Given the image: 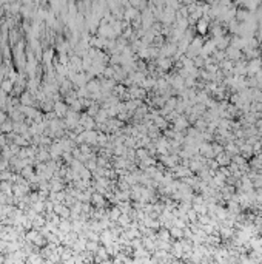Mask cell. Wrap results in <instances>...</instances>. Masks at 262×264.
<instances>
[{"label": "cell", "mask_w": 262, "mask_h": 264, "mask_svg": "<svg viewBox=\"0 0 262 264\" xmlns=\"http://www.w3.org/2000/svg\"><path fill=\"white\" fill-rule=\"evenodd\" d=\"M248 244H250L253 249H259V247L262 246V239H259V238H253V236H251V238L248 239Z\"/></svg>", "instance_id": "ba28073f"}, {"label": "cell", "mask_w": 262, "mask_h": 264, "mask_svg": "<svg viewBox=\"0 0 262 264\" xmlns=\"http://www.w3.org/2000/svg\"><path fill=\"white\" fill-rule=\"evenodd\" d=\"M0 188H2V190H3L5 193H11V188H12V187H11L9 184H6V182H3V184L0 185Z\"/></svg>", "instance_id": "e0dca14e"}, {"label": "cell", "mask_w": 262, "mask_h": 264, "mask_svg": "<svg viewBox=\"0 0 262 264\" xmlns=\"http://www.w3.org/2000/svg\"><path fill=\"white\" fill-rule=\"evenodd\" d=\"M159 65H160L162 70H168L170 65H171V62H170L168 59H160V60H159Z\"/></svg>", "instance_id": "5bb4252c"}, {"label": "cell", "mask_w": 262, "mask_h": 264, "mask_svg": "<svg viewBox=\"0 0 262 264\" xmlns=\"http://www.w3.org/2000/svg\"><path fill=\"white\" fill-rule=\"evenodd\" d=\"M170 236H171V233H170L168 230H162V232L159 233V239H160V241H168Z\"/></svg>", "instance_id": "9a60e30c"}, {"label": "cell", "mask_w": 262, "mask_h": 264, "mask_svg": "<svg viewBox=\"0 0 262 264\" xmlns=\"http://www.w3.org/2000/svg\"><path fill=\"white\" fill-rule=\"evenodd\" d=\"M216 161H218L219 165H227V164H230V153L222 151V153L216 155Z\"/></svg>", "instance_id": "3957f363"}, {"label": "cell", "mask_w": 262, "mask_h": 264, "mask_svg": "<svg viewBox=\"0 0 262 264\" xmlns=\"http://www.w3.org/2000/svg\"><path fill=\"white\" fill-rule=\"evenodd\" d=\"M71 79H73V82L77 84V85H85V82H87V76H85V74H74Z\"/></svg>", "instance_id": "5b68a950"}, {"label": "cell", "mask_w": 262, "mask_h": 264, "mask_svg": "<svg viewBox=\"0 0 262 264\" xmlns=\"http://www.w3.org/2000/svg\"><path fill=\"white\" fill-rule=\"evenodd\" d=\"M60 227H62L63 232H71V224L66 222V221H62V222H60Z\"/></svg>", "instance_id": "2e32d148"}, {"label": "cell", "mask_w": 262, "mask_h": 264, "mask_svg": "<svg viewBox=\"0 0 262 264\" xmlns=\"http://www.w3.org/2000/svg\"><path fill=\"white\" fill-rule=\"evenodd\" d=\"M20 102H22L23 105H31V104H33V99H31V96H29L28 93H25V94L20 97Z\"/></svg>", "instance_id": "8fae6325"}, {"label": "cell", "mask_w": 262, "mask_h": 264, "mask_svg": "<svg viewBox=\"0 0 262 264\" xmlns=\"http://www.w3.org/2000/svg\"><path fill=\"white\" fill-rule=\"evenodd\" d=\"M170 233L176 236V238H182V235H183V229H180V227H170Z\"/></svg>", "instance_id": "52a82bcc"}, {"label": "cell", "mask_w": 262, "mask_h": 264, "mask_svg": "<svg viewBox=\"0 0 262 264\" xmlns=\"http://www.w3.org/2000/svg\"><path fill=\"white\" fill-rule=\"evenodd\" d=\"M2 130H3V132H11V130H12V125H11V124H8V122H3V128H2Z\"/></svg>", "instance_id": "d6986e66"}, {"label": "cell", "mask_w": 262, "mask_h": 264, "mask_svg": "<svg viewBox=\"0 0 262 264\" xmlns=\"http://www.w3.org/2000/svg\"><path fill=\"white\" fill-rule=\"evenodd\" d=\"M54 110H56L57 116H63V114L66 113V105L62 104V102H57V104L54 105Z\"/></svg>", "instance_id": "8992f818"}, {"label": "cell", "mask_w": 262, "mask_h": 264, "mask_svg": "<svg viewBox=\"0 0 262 264\" xmlns=\"http://www.w3.org/2000/svg\"><path fill=\"white\" fill-rule=\"evenodd\" d=\"M87 249H88V250H96V249H97V246H96V243H88Z\"/></svg>", "instance_id": "ffe728a7"}, {"label": "cell", "mask_w": 262, "mask_h": 264, "mask_svg": "<svg viewBox=\"0 0 262 264\" xmlns=\"http://www.w3.org/2000/svg\"><path fill=\"white\" fill-rule=\"evenodd\" d=\"M228 59L230 60H237L239 57H241V53H239V49L236 48V46H233V48H228Z\"/></svg>", "instance_id": "277c9868"}, {"label": "cell", "mask_w": 262, "mask_h": 264, "mask_svg": "<svg viewBox=\"0 0 262 264\" xmlns=\"http://www.w3.org/2000/svg\"><path fill=\"white\" fill-rule=\"evenodd\" d=\"M93 202L96 204V206H103V196L102 195H99V193H96V195H93Z\"/></svg>", "instance_id": "30bf717a"}, {"label": "cell", "mask_w": 262, "mask_h": 264, "mask_svg": "<svg viewBox=\"0 0 262 264\" xmlns=\"http://www.w3.org/2000/svg\"><path fill=\"white\" fill-rule=\"evenodd\" d=\"M137 156H139L140 159H145V158H148V155H147V150H139V151H137Z\"/></svg>", "instance_id": "ac0fdd59"}, {"label": "cell", "mask_w": 262, "mask_h": 264, "mask_svg": "<svg viewBox=\"0 0 262 264\" xmlns=\"http://www.w3.org/2000/svg\"><path fill=\"white\" fill-rule=\"evenodd\" d=\"M11 175L8 173V172H3V173H0V179H9Z\"/></svg>", "instance_id": "7402d4cb"}, {"label": "cell", "mask_w": 262, "mask_h": 264, "mask_svg": "<svg viewBox=\"0 0 262 264\" xmlns=\"http://www.w3.org/2000/svg\"><path fill=\"white\" fill-rule=\"evenodd\" d=\"M188 127V119L185 118H176L174 119V130L179 132V130H183Z\"/></svg>", "instance_id": "7a4b0ae2"}, {"label": "cell", "mask_w": 262, "mask_h": 264, "mask_svg": "<svg viewBox=\"0 0 262 264\" xmlns=\"http://www.w3.org/2000/svg\"><path fill=\"white\" fill-rule=\"evenodd\" d=\"M130 96L131 97H143V96H145V91H142V90H139V88H131Z\"/></svg>", "instance_id": "9c48e42d"}, {"label": "cell", "mask_w": 262, "mask_h": 264, "mask_svg": "<svg viewBox=\"0 0 262 264\" xmlns=\"http://www.w3.org/2000/svg\"><path fill=\"white\" fill-rule=\"evenodd\" d=\"M205 30H207V23H205V25L201 23V25H199V31H201V33H205Z\"/></svg>", "instance_id": "603a6c76"}, {"label": "cell", "mask_w": 262, "mask_h": 264, "mask_svg": "<svg viewBox=\"0 0 262 264\" xmlns=\"http://www.w3.org/2000/svg\"><path fill=\"white\" fill-rule=\"evenodd\" d=\"M2 90H3L5 93L11 91V90H12V81H3V82H2Z\"/></svg>", "instance_id": "7c38bea8"}, {"label": "cell", "mask_w": 262, "mask_h": 264, "mask_svg": "<svg viewBox=\"0 0 262 264\" xmlns=\"http://www.w3.org/2000/svg\"><path fill=\"white\" fill-rule=\"evenodd\" d=\"M51 59H52V53H51V51H48V53L45 54V60L49 63V62H51Z\"/></svg>", "instance_id": "44dd1931"}, {"label": "cell", "mask_w": 262, "mask_h": 264, "mask_svg": "<svg viewBox=\"0 0 262 264\" xmlns=\"http://www.w3.org/2000/svg\"><path fill=\"white\" fill-rule=\"evenodd\" d=\"M259 70H261V60H259V59L251 60V62L247 65V73H248L250 76H255Z\"/></svg>", "instance_id": "6da1fadb"}, {"label": "cell", "mask_w": 262, "mask_h": 264, "mask_svg": "<svg viewBox=\"0 0 262 264\" xmlns=\"http://www.w3.org/2000/svg\"><path fill=\"white\" fill-rule=\"evenodd\" d=\"M156 79H143V82H142V85L145 88H150V87H156Z\"/></svg>", "instance_id": "4fadbf2b"}]
</instances>
